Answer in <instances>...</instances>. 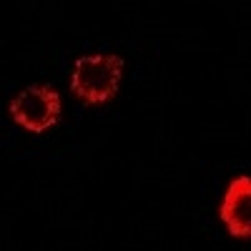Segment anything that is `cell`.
<instances>
[{
  "label": "cell",
  "instance_id": "1",
  "mask_svg": "<svg viewBox=\"0 0 251 251\" xmlns=\"http://www.w3.org/2000/svg\"><path fill=\"white\" fill-rule=\"evenodd\" d=\"M123 58L116 53L80 55L71 71V96L86 106H106L118 96Z\"/></svg>",
  "mask_w": 251,
  "mask_h": 251
},
{
  "label": "cell",
  "instance_id": "2",
  "mask_svg": "<svg viewBox=\"0 0 251 251\" xmlns=\"http://www.w3.org/2000/svg\"><path fill=\"white\" fill-rule=\"evenodd\" d=\"M8 113L23 131H28L33 136H40V133L50 131L60 121V113H63L60 93L53 86L35 83V86L23 88L10 100Z\"/></svg>",
  "mask_w": 251,
  "mask_h": 251
},
{
  "label": "cell",
  "instance_id": "3",
  "mask_svg": "<svg viewBox=\"0 0 251 251\" xmlns=\"http://www.w3.org/2000/svg\"><path fill=\"white\" fill-rule=\"evenodd\" d=\"M219 219L231 239H251V176L231 178L219 203Z\"/></svg>",
  "mask_w": 251,
  "mask_h": 251
}]
</instances>
